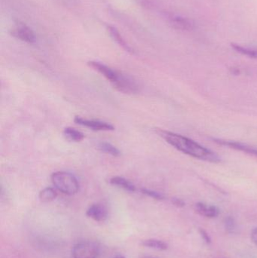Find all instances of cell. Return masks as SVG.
Returning a JSON list of instances; mask_svg holds the SVG:
<instances>
[{
  "instance_id": "3957f363",
  "label": "cell",
  "mask_w": 257,
  "mask_h": 258,
  "mask_svg": "<svg viewBox=\"0 0 257 258\" xmlns=\"http://www.w3.org/2000/svg\"><path fill=\"white\" fill-rule=\"evenodd\" d=\"M51 180L56 189L66 195H74L79 190V183L76 177L67 171L53 173Z\"/></svg>"
},
{
  "instance_id": "5b68a950",
  "label": "cell",
  "mask_w": 257,
  "mask_h": 258,
  "mask_svg": "<svg viewBox=\"0 0 257 258\" xmlns=\"http://www.w3.org/2000/svg\"><path fill=\"white\" fill-rule=\"evenodd\" d=\"M11 35L13 37L27 42V43H34L36 42V36L34 32L26 24L20 23L17 24L11 30Z\"/></svg>"
},
{
  "instance_id": "7c38bea8",
  "label": "cell",
  "mask_w": 257,
  "mask_h": 258,
  "mask_svg": "<svg viewBox=\"0 0 257 258\" xmlns=\"http://www.w3.org/2000/svg\"><path fill=\"white\" fill-rule=\"evenodd\" d=\"M110 183L113 186H117V187L124 189V190L128 191V192H135L137 189L135 185L125 177H118V176L111 177L110 179Z\"/></svg>"
},
{
  "instance_id": "ffe728a7",
  "label": "cell",
  "mask_w": 257,
  "mask_h": 258,
  "mask_svg": "<svg viewBox=\"0 0 257 258\" xmlns=\"http://www.w3.org/2000/svg\"><path fill=\"white\" fill-rule=\"evenodd\" d=\"M199 233H200L202 239H204V241H205V242H206L207 244L211 243V237H210V236L209 235H208V233H207V232L205 231V230H204V229L199 228Z\"/></svg>"
},
{
  "instance_id": "9a60e30c",
  "label": "cell",
  "mask_w": 257,
  "mask_h": 258,
  "mask_svg": "<svg viewBox=\"0 0 257 258\" xmlns=\"http://www.w3.org/2000/svg\"><path fill=\"white\" fill-rule=\"evenodd\" d=\"M231 46L235 51L240 53L242 55L247 56V57H251V58L257 59V49L242 46V45L235 43L231 44Z\"/></svg>"
},
{
  "instance_id": "44dd1931",
  "label": "cell",
  "mask_w": 257,
  "mask_h": 258,
  "mask_svg": "<svg viewBox=\"0 0 257 258\" xmlns=\"http://www.w3.org/2000/svg\"><path fill=\"white\" fill-rule=\"evenodd\" d=\"M250 236H251V240L253 241V243L257 245V228L252 231Z\"/></svg>"
},
{
  "instance_id": "7a4b0ae2",
  "label": "cell",
  "mask_w": 257,
  "mask_h": 258,
  "mask_svg": "<svg viewBox=\"0 0 257 258\" xmlns=\"http://www.w3.org/2000/svg\"><path fill=\"white\" fill-rule=\"evenodd\" d=\"M89 66L104 76L115 89L122 93L137 94L139 92V86L136 80L130 76L122 74L120 71L113 69L101 62L89 61Z\"/></svg>"
},
{
  "instance_id": "603a6c76",
  "label": "cell",
  "mask_w": 257,
  "mask_h": 258,
  "mask_svg": "<svg viewBox=\"0 0 257 258\" xmlns=\"http://www.w3.org/2000/svg\"><path fill=\"white\" fill-rule=\"evenodd\" d=\"M142 258H160V257H155V256L147 255V256H144V257H143Z\"/></svg>"
},
{
  "instance_id": "d6986e66",
  "label": "cell",
  "mask_w": 257,
  "mask_h": 258,
  "mask_svg": "<svg viewBox=\"0 0 257 258\" xmlns=\"http://www.w3.org/2000/svg\"><path fill=\"white\" fill-rule=\"evenodd\" d=\"M142 194L144 195L148 196V197H152L157 200H164L165 199L164 195L160 194V192H156V191L152 190V189H146V188H142L140 189Z\"/></svg>"
},
{
  "instance_id": "30bf717a",
  "label": "cell",
  "mask_w": 257,
  "mask_h": 258,
  "mask_svg": "<svg viewBox=\"0 0 257 258\" xmlns=\"http://www.w3.org/2000/svg\"><path fill=\"white\" fill-rule=\"evenodd\" d=\"M195 210L202 216L208 218H217L220 214L218 208L214 206H208L202 203H196L195 205Z\"/></svg>"
},
{
  "instance_id": "6da1fadb",
  "label": "cell",
  "mask_w": 257,
  "mask_h": 258,
  "mask_svg": "<svg viewBox=\"0 0 257 258\" xmlns=\"http://www.w3.org/2000/svg\"><path fill=\"white\" fill-rule=\"evenodd\" d=\"M158 134L166 142L184 154L200 160L214 163L221 161L220 156L217 153L211 151L209 149H207L190 138L168 131L158 130Z\"/></svg>"
},
{
  "instance_id": "7402d4cb",
  "label": "cell",
  "mask_w": 257,
  "mask_h": 258,
  "mask_svg": "<svg viewBox=\"0 0 257 258\" xmlns=\"http://www.w3.org/2000/svg\"><path fill=\"white\" fill-rule=\"evenodd\" d=\"M173 203L175 205V206H178V207H184L185 206L184 202L182 200H178V199H174Z\"/></svg>"
},
{
  "instance_id": "8992f818",
  "label": "cell",
  "mask_w": 257,
  "mask_h": 258,
  "mask_svg": "<svg viewBox=\"0 0 257 258\" xmlns=\"http://www.w3.org/2000/svg\"><path fill=\"white\" fill-rule=\"evenodd\" d=\"M74 122L94 131H113L115 129L114 126L108 122L95 119H84L81 116H75Z\"/></svg>"
},
{
  "instance_id": "9c48e42d",
  "label": "cell",
  "mask_w": 257,
  "mask_h": 258,
  "mask_svg": "<svg viewBox=\"0 0 257 258\" xmlns=\"http://www.w3.org/2000/svg\"><path fill=\"white\" fill-rule=\"evenodd\" d=\"M107 29L109 34H110V37L113 39V40L114 41V42H116L119 46L122 47V48H123V49H125V51H128V52L131 53V54H134V50H133L132 48H131V46L127 43L126 41L124 39V38L122 37V35L120 34L119 30H118L116 27H113V26L111 25H107Z\"/></svg>"
},
{
  "instance_id": "cb8c5ba5",
  "label": "cell",
  "mask_w": 257,
  "mask_h": 258,
  "mask_svg": "<svg viewBox=\"0 0 257 258\" xmlns=\"http://www.w3.org/2000/svg\"><path fill=\"white\" fill-rule=\"evenodd\" d=\"M114 258H125V257H124V256L118 255V256H116V257H115Z\"/></svg>"
},
{
  "instance_id": "2e32d148",
  "label": "cell",
  "mask_w": 257,
  "mask_h": 258,
  "mask_svg": "<svg viewBox=\"0 0 257 258\" xmlns=\"http://www.w3.org/2000/svg\"><path fill=\"white\" fill-rule=\"evenodd\" d=\"M57 197V192L54 188L47 187L39 192V198L43 203H49L55 200Z\"/></svg>"
},
{
  "instance_id": "e0dca14e",
  "label": "cell",
  "mask_w": 257,
  "mask_h": 258,
  "mask_svg": "<svg viewBox=\"0 0 257 258\" xmlns=\"http://www.w3.org/2000/svg\"><path fill=\"white\" fill-rule=\"evenodd\" d=\"M98 148L103 153H107L111 156H119L121 154L120 151L115 146L106 141L98 143Z\"/></svg>"
},
{
  "instance_id": "52a82bcc",
  "label": "cell",
  "mask_w": 257,
  "mask_h": 258,
  "mask_svg": "<svg viewBox=\"0 0 257 258\" xmlns=\"http://www.w3.org/2000/svg\"><path fill=\"white\" fill-rule=\"evenodd\" d=\"M214 142L217 144H220L225 147H229L234 150H238V151L244 152L247 154L252 155V156H256L257 157V149L254 147H250L247 144H242V143L236 142V141H225L222 139H213Z\"/></svg>"
},
{
  "instance_id": "4fadbf2b",
  "label": "cell",
  "mask_w": 257,
  "mask_h": 258,
  "mask_svg": "<svg viewBox=\"0 0 257 258\" xmlns=\"http://www.w3.org/2000/svg\"><path fill=\"white\" fill-rule=\"evenodd\" d=\"M63 135L68 141H73V142H80L84 138V135L82 132L71 127L64 128Z\"/></svg>"
},
{
  "instance_id": "ac0fdd59",
  "label": "cell",
  "mask_w": 257,
  "mask_h": 258,
  "mask_svg": "<svg viewBox=\"0 0 257 258\" xmlns=\"http://www.w3.org/2000/svg\"><path fill=\"white\" fill-rule=\"evenodd\" d=\"M225 227L229 233H235L237 230L236 221L232 217H228L225 220Z\"/></svg>"
},
{
  "instance_id": "ba28073f",
  "label": "cell",
  "mask_w": 257,
  "mask_h": 258,
  "mask_svg": "<svg viewBox=\"0 0 257 258\" xmlns=\"http://www.w3.org/2000/svg\"><path fill=\"white\" fill-rule=\"evenodd\" d=\"M86 215L98 222L105 221L108 218V211L105 206L100 204H94L88 209Z\"/></svg>"
},
{
  "instance_id": "277c9868",
  "label": "cell",
  "mask_w": 257,
  "mask_h": 258,
  "mask_svg": "<svg viewBox=\"0 0 257 258\" xmlns=\"http://www.w3.org/2000/svg\"><path fill=\"white\" fill-rule=\"evenodd\" d=\"M99 254V247L91 241L78 242L74 245L72 249L73 258H98Z\"/></svg>"
},
{
  "instance_id": "8fae6325",
  "label": "cell",
  "mask_w": 257,
  "mask_h": 258,
  "mask_svg": "<svg viewBox=\"0 0 257 258\" xmlns=\"http://www.w3.org/2000/svg\"><path fill=\"white\" fill-rule=\"evenodd\" d=\"M169 21L172 26L178 30H190L194 27V24L192 22L191 20L178 15L170 16L169 18Z\"/></svg>"
},
{
  "instance_id": "5bb4252c",
  "label": "cell",
  "mask_w": 257,
  "mask_h": 258,
  "mask_svg": "<svg viewBox=\"0 0 257 258\" xmlns=\"http://www.w3.org/2000/svg\"><path fill=\"white\" fill-rule=\"evenodd\" d=\"M142 245L146 248H152L158 251H165L168 248V245L166 242L155 239H146L143 241Z\"/></svg>"
}]
</instances>
